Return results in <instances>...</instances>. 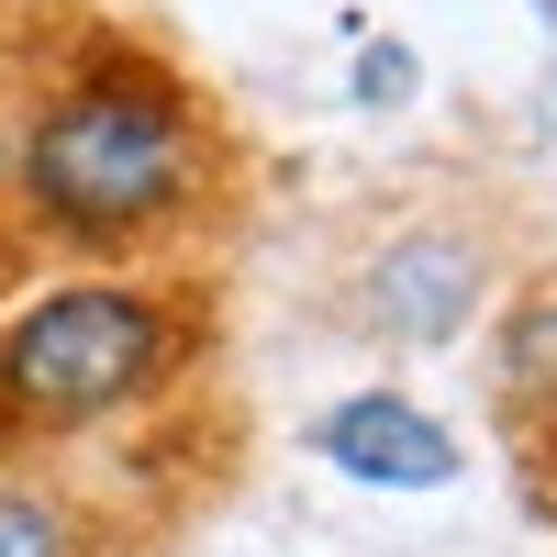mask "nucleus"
Listing matches in <instances>:
<instances>
[{"instance_id":"10","label":"nucleus","mask_w":557,"mask_h":557,"mask_svg":"<svg viewBox=\"0 0 557 557\" xmlns=\"http://www.w3.org/2000/svg\"><path fill=\"white\" fill-rule=\"evenodd\" d=\"M535 457H557V424H546V435H535Z\"/></svg>"},{"instance_id":"9","label":"nucleus","mask_w":557,"mask_h":557,"mask_svg":"<svg viewBox=\"0 0 557 557\" xmlns=\"http://www.w3.org/2000/svg\"><path fill=\"white\" fill-rule=\"evenodd\" d=\"M524 12H535V23H557V0H524Z\"/></svg>"},{"instance_id":"5","label":"nucleus","mask_w":557,"mask_h":557,"mask_svg":"<svg viewBox=\"0 0 557 557\" xmlns=\"http://www.w3.org/2000/svg\"><path fill=\"white\" fill-rule=\"evenodd\" d=\"M134 513L78 457H0V557H123Z\"/></svg>"},{"instance_id":"1","label":"nucleus","mask_w":557,"mask_h":557,"mask_svg":"<svg viewBox=\"0 0 557 557\" xmlns=\"http://www.w3.org/2000/svg\"><path fill=\"white\" fill-rule=\"evenodd\" d=\"M246 190V146L223 101L157 57L146 34L67 23L34 67V101L0 168V223L23 257L78 268H178Z\"/></svg>"},{"instance_id":"7","label":"nucleus","mask_w":557,"mask_h":557,"mask_svg":"<svg viewBox=\"0 0 557 557\" xmlns=\"http://www.w3.org/2000/svg\"><path fill=\"white\" fill-rule=\"evenodd\" d=\"M412 78H424V57H412V45H391V34L357 45V101H368V112H401Z\"/></svg>"},{"instance_id":"2","label":"nucleus","mask_w":557,"mask_h":557,"mask_svg":"<svg viewBox=\"0 0 557 557\" xmlns=\"http://www.w3.org/2000/svg\"><path fill=\"white\" fill-rule=\"evenodd\" d=\"M223 346L201 268H78L0 301V457H78L168 412Z\"/></svg>"},{"instance_id":"3","label":"nucleus","mask_w":557,"mask_h":557,"mask_svg":"<svg viewBox=\"0 0 557 557\" xmlns=\"http://www.w3.org/2000/svg\"><path fill=\"white\" fill-rule=\"evenodd\" d=\"M491 278H502L491 235H469V223H391V235L357 257L346 312L380 346H457L491 312Z\"/></svg>"},{"instance_id":"8","label":"nucleus","mask_w":557,"mask_h":557,"mask_svg":"<svg viewBox=\"0 0 557 557\" xmlns=\"http://www.w3.org/2000/svg\"><path fill=\"white\" fill-rule=\"evenodd\" d=\"M23 268H34V257H23V235H12V223H0V301L23 290Z\"/></svg>"},{"instance_id":"6","label":"nucleus","mask_w":557,"mask_h":557,"mask_svg":"<svg viewBox=\"0 0 557 557\" xmlns=\"http://www.w3.org/2000/svg\"><path fill=\"white\" fill-rule=\"evenodd\" d=\"M491 380H502V401H513L524 435L557 424V278H535V290L502 312V335H491Z\"/></svg>"},{"instance_id":"4","label":"nucleus","mask_w":557,"mask_h":557,"mask_svg":"<svg viewBox=\"0 0 557 557\" xmlns=\"http://www.w3.org/2000/svg\"><path fill=\"white\" fill-rule=\"evenodd\" d=\"M301 446L335 480H357V491H457V469H469V446H457L412 391H346V401H323L301 424Z\"/></svg>"}]
</instances>
